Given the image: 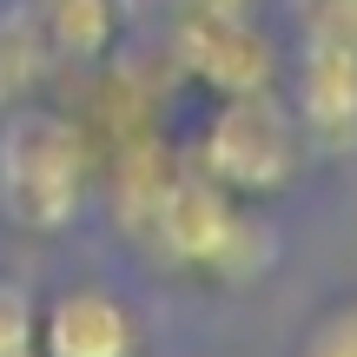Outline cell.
<instances>
[{"label":"cell","mask_w":357,"mask_h":357,"mask_svg":"<svg viewBox=\"0 0 357 357\" xmlns=\"http://www.w3.org/2000/svg\"><path fill=\"white\" fill-rule=\"evenodd\" d=\"M100 199L93 126L66 106L26 100L0 113V218L26 238H66Z\"/></svg>","instance_id":"cell-2"},{"label":"cell","mask_w":357,"mask_h":357,"mask_svg":"<svg viewBox=\"0 0 357 357\" xmlns=\"http://www.w3.org/2000/svg\"><path fill=\"white\" fill-rule=\"evenodd\" d=\"M305 33L357 40V0H305Z\"/></svg>","instance_id":"cell-11"},{"label":"cell","mask_w":357,"mask_h":357,"mask_svg":"<svg viewBox=\"0 0 357 357\" xmlns=\"http://www.w3.org/2000/svg\"><path fill=\"white\" fill-rule=\"evenodd\" d=\"M40 357H153V331L119 284L79 278L40 298Z\"/></svg>","instance_id":"cell-6"},{"label":"cell","mask_w":357,"mask_h":357,"mask_svg":"<svg viewBox=\"0 0 357 357\" xmlns=\"http://www.w3.org/2000/svg\"><path fill=\"white\" fill-rule=\"evenodd\" d=\"M291 357H357V298H331L324 311H311Z\"/></svg>","instance_id":"cell-9"},{"label":"cell","mask_w":357,"mask_h":357,"mask_svg":"<svg viewBox=\"0 0 357 357\" xmlns=\"http://www.w3.org/2000/svg\"><path fill=\"white\" fill-rule=\"evenodd\" d=\"M100 178H106L119 225L172 278L238 291V284H258L278 265V231H271L265 205L218 192L199 166L146 153V159H126V166H106Z\"/></svg>","instance_id":"cell-1"},{"label":"cell","mask_w":357,"mask_h":357,"mask_svg":"<svg viewBox=\"0 0 357 357\" xmlns=\"http://www.w3.org/2000/svg\"><path fill=\"white\" fill-rule=\"evenodd\" d=\"M0 357H40V298L0 278Z\"/></svg>","instance_id":"cell-10"},{"label":"cell","mask_w":357,"mask_h":357,"mask_svg":"<svg viewBox=\"0 0 357 357\" xmlns=\"http://www.w3.org/2000/svg\"><path fill=\"white\" fill-rule=\"evenodd\" d=\"M305 126L311 159H344L357 153V40L337 33H305L291 60V79H278Z\"/></svg>","instance_id":"cell-4"},{"label":"cell","mask_w":357,"mask_h":357,"mask_svg":"<svg viewBox=\"0 0 357 357\" xmlns=\"http://www.w3.org/2000/svg\"><path fill=\"white\" fill-rule=\"evenodd\" d=\"M26 13L53 66H106L119 47V0H33Z\"/></svg>","instance_id":"cell-7"},{"label":"cell","mask_w":357,"mask_h":357,"mask_svg":"<svg viewBox=\"0 0 357 357\" xmlns=\"http://www.w3.org/2000/svg\"><path fill=\"white\" fill-rule=\"evenodd\" d=\"M185 166H199L218 192H231L245 205H271L305 178L311 146H305V126H298L284 86H258V93L212 100Z\"/></svg>","instance_id":"cell-3"},{"label":"cell","mask_w":357,"mask_h":357,"mask_svg":"<svg viewBox=\"0 0 357 357\" xmlns=\"http://www.w3.org/2000/svg\"><path fill=\"white\" fill-rule=\"evenodd\" d=\"M172 66L185 79H199L212 100L278 86V53H271V40L258 33L252 13H199V7H178V20H172Z\"/></svg>","instance_id":"cell-5"},{"label":"cell","mask_w":357,"mask_h":357,"mask_svg":"<svg viewBox=\"0 0 357 357\" xmlns=\"http://www.w3.org/2000/svg\"><path fill=\"white\" fill-rule=\"evenodd\" d=\"M47 73H53V53H47V40H40L33 13H7V20H0V113L40 100Z\"/></svg>","instance_id":"cell-8"}]
</instances>
